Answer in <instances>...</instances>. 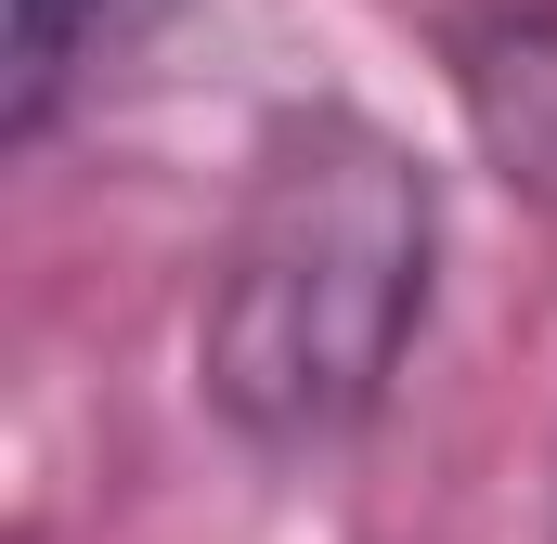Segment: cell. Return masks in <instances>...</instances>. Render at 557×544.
Segmentation results:
<instances>
[{
	"instance_id": "cell-3",
	"label": "cell",
	"mask_w": 557,
	"mask_h": 544,
	"mask_svg": "<svg viewBox=\"0 0 557 544\" xmlns=\"http://www.w3.org/2000/svg\"><path fill=\"white\" fill-rule=\"evenodd\" d=\"M143 26V0H13V52H0V143H52L65 91Z\"/></svg>"
},
{
	"instance_id": "cell-1",
	"label": "cell",
	"mask_w": 557,
	"mask_h": 544,
	"mask_svg": "<svg viewBox=\"0 0 557 544\" xmlns=\"http://www.w3.org/2000/svg\"><path fill=\"white\" fill-rule=\"evenodd\" d=\"M441 298V182L389 118L298 104L273 118L221 260L195 298V403L247 454H337L363 441Z\"/></svg>"
},
{
	"instance_id": "cell-2",
	"label": "cell",
	"mask_w": 557,
	"mask_h": 544,
	"mask_svg": "<svg viewBox=\"0 0 557 544\" xmlns=\"http://www.w3.org/2000/svg\"><path fill=\"white\" fill-rule=\"evenodd\" d=\"M454 78H467V118H480V143L506 156V182L557 195V0H545V13L480 26Z\"/></svg>"
}]
</instances>
